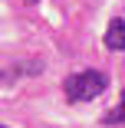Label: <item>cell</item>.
<instances>
[{
  "mask_svg": "<svg viewBox=\"0 0 125 128\" xmlns=\"http://www.w3.org/2000/svg\"><path fill=\"white\" fill-rule=\"evenodd\" d=\"M102 122H105V125H122V122H125V92H122V102H118L115 108H109V112H105V118H102Z\"/></svg>",
  "mask_w": 125,
  "mask_h": 128,
  "instance_id": "3",
  "label": "cell"
},
{
  "mask_svg": "<svg viewBox=\"0 0 125 128\" xmlns=\"http://www.w3.org/2000/svg\"><path fill=\"white\" fill-rule=\"evenodd\" d=\"M105 49H112V53H122L125 49V20L122 16L109 20V26H105Z\"/></svg>",
  "mask_w": 125,
  "mask_h": 128,
  "instance_id": "2",
  "label": "cell"
},
{
  "mask_svg": "<svg viewBox=\"0 0 125 128\" xmlns=\"http://www.w3.org/2000/svg\"><path fill=\"white\" fill-rule=\"evenodd\" d=\"M27 4H36V0H27Z\"/></svg>",
  "mask_w": 125,
  "mask_h": 128,
  "instance_id": "4",
  "label": "cell"
},
{
  "mask_svg": "<svg viewBox=\"0 0 125 128\" xmlns=\"http://www.w3.org/2000/svg\"><path fill=\"white\" fill-rule=\"evenodd\" d=\"M105 86H109L105 72H95V69L72 72V76H66V82H63L69 102H92L95 95H102V92H105Z\"/></svg>",
  "mask_w": 125,
  "mask_h": 128,
  "instance_id": "1",
  "label": "cell"
}]
</instances>
